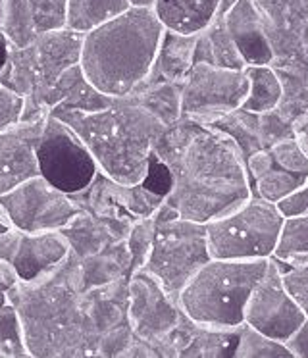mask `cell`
Instances as JSON below:
<instances>
[{
  "mask_svg": "<svg viewBox=\"0 0 308 358\" xmlns=\"http://www.w3.org/2000/svg\"><path fill=\"white\" fill-rule=\"evenodd\" d=\"M246 94L245 70L197 62L181 83V117L212 125L241 108Z\"/></svg>",
  "mask_w": 308,
  "mask_h": 358,
  "instance_id": "obj_9",
  "label": "cell"
},
{
  "mask_svg": "<svg viewBox=\"0 0 308 358\" xmlns=\"http://www.w3.org/2000/svg\"><path fill=\"white\" fill-rule=\"evenodd\" d=\"M277 166L293 173L308 176V137L304 133L295 131L291 137L277 141L268 148Z\"/></svg>",
  "mask_w": 308,
  "mask_h": 358,
  "instance_id": "obj_31",
  "label": "cell"
},
{
  "mask_svg": "<svg viewBox=\"0 0 308 358\" xmlns=\"http://www.w3.org/2000/svg\"><path fill=\"white\" fill-rule=\"evenodd\" d=\"M0 355L2 358L29 357L22 322L10 301L0 306Z\"/></svg>",
  "mask_w": 308,
  "mask_h": 358,
  "instance_id": "obj_32",
  "label": "cell"
},
{
  "mask_svg": "<svg viewBox=\"0 0 308 358\" xmlns=\"http://www.w3.org/2000/svg\"><path fill=\"white\" fill-rule=\"evenodd\" d=\"M307 314L302 312L291 293L287 291L281 278V266L276 258H268L266 272L254 285L245 306V324L262 334L287 343Z\"/></svg>",
  "mask_w": 308,
  "mask_h": 358,
  "instance_id": "obj_13",
  "label": "cell"
},
{
  "mask_svg": "<svg viewBox=\"0 0 308 358\" xmlns=\"http://www.w3.org/2000/svg\"><path fill=\"white\" fill-rule=\"evenodd\" d=\"M154 0H131V6H148L153 8Z\"/></svg>",
  "mask_w": 308,
  "mask_h": 358,
  "instance_id": "obj_40",
  "label": "cell"
},
{
  "mask_svg": "<svg viewBox=\"0 0 308 358\" xmlns=\"http://www.w3.org/2000/svg\"><path fill=\"white\" fill-rule=\"evenodd\" d=\"M8 50H10V41L6 39V35L0 31V71L4 68V64L8 60Z\"/></svg>",
  "mask_w": 308,
  "mask_h": 358,
  "instance_id": "obj_39",
  "label": "cell"
},
{
  "mask_svg": "<svg viewBox=\"0 0 308 358\" xmlns=\"http://www.w3.org/2000/svg\"><path fill=\"white\" fill-rule=\"evenodd\" d=\"M156 234V220L153 216L148 218H139L133 222V226L127 235V249L131 255V273L141 270L145 266L146 258L150 255Z\"/></svg>",
  "mask_w": 308,
  "mask_h": 358,
  "instance_id": "obj_33",
  "label": "cell"
},
{
  "mask_svg": "<svg viewBox=\"0 0 308 358\" xmlns=\"http://www.w3.org/2000/svg\"><path fill=\"white\" fill-rule=\"evenodd\" d=\"M127 318L133 334L148 343L156 357H169V341L185 312L177 299L169 295L145 270L130 275V306Z\"/></svg>",
  "mask_w": 308,
  "mask_h": 358,
  "instance_id": "obj_11",
  "label": "cell"
},
{
  "mask_svg": "<svg viewBox=\"0 0 308 358\" xmlns=\"http://www.w3.org/2000/svg\"><path fill=\"white\" fill-rule=\"evenodd\" d=\"M164 25L148 6H131L83 35L79 66L100 93L123 96L153 68Z\"/></svg>",
  "mask_w": 308,
  "mask_h": 358,
  "instance_id": "obj_3",
  "label": "cell"
},
{
  "mask_svg": "<svg viewBox=\"0 0 308 358\" xmlns=\"http://www.w3.org/2000/svg\"><path fill=\"white\" fill-rule=\"evenodd\" d=\"M220 8V0H154L153 10L164 29L195 35L206 29Z\"/></svg>",
  "mask_w": 308,
  "mask_h": 358,
  "instance_id": "obj_22",
  "label": "cell"
},
{
  "mask_svg": "<svg viewBox=\"0 0 308 358\" xmlns=\"http://www.w3.org/2000/svg\"><path fill=\"white\" fill-rule=\"evenodd\" d=\"M0 358H2V355H0Z\"/></svg>",
  "mask_w": 308,
  "mask_h": 358,
  "instance_id": "obj_44",
  "label": "cell"
},
{
  "mask_svg": "<svg viewBox=\"0 0 308 358\" xmlns=\"http://www.w3.org/2000/svg\"><path fill=\"white\" fill-rule=\"evenodd\" d=\"M284 216L277 204L251 196L237 208L206 222L212 258L258 260L274 257Z\"/></svg>",
  "mask_w": 308,
  "mask_h": 358,
  "instance_id": "obj_6",
  "label": "cell"
},
{
  "mask_svg": "<svg viewBox=\"0 0 308 358\" xmlns=\"http://www.w3.org/2000/svg\"><path fill=\"white\" fill-rule=\"evenodd\" d=\"M274 258L279 264H291L308 258V214L284 220Z\"/></svg>",
  "mask_w": 308,
  "mask_h": 358,
  "instance_id": "obj_29",
  "label": "cell"
},
{
  "mask_svg": "<svg viewBox=\"0 0 308 358\" xmlns=\"http://www.w3.org/2000/svg\"><path fill=\"white\" fill-rule=\"evenodd\" d=\"M54 117H60L79 135L99 171L125 185H137L145 179L154 143L166 127L127 94L115 96L99 112H64Z\"/></svg>",
  "mask_w": 308,
  "mask_h": 358,
  "instance_id": "obj_4",
  "label": "cell"
},
{
  "mask_svg": "<svg viewBox=\"0 0 308 358\" xmlns=\"http://www.w3.org/2000/svg\"><path fill=\"white\" fill-rule=\"evenodd\" d=\"M287 347L291 349L293 357L308 358V316L300 324L299 329L295 331V335L287 341Z\"/></svg>",
  "mask_w": 308,
  "mask_h": 358,
  "instance_id": "obj_38",
  "label": "cell"
},
{
  "mask_svg": "<svg viewBox=\"0 0 308 358\" xmlns=\"http://www.w3.org/2000/svg\"><path fill=\"white\" fill-rule=\"evenodd\" d=\"M25 96L15 93L10 87L0 85V131L14 127L22 122Z\"/></svg>",
  "mask_w": 308,
  "mask_h": 358,
  "instance_id": "obj_35",
  "label": "cell"
},
{
  "mask_svg": "<svg viewBox=\"0 0 308 358\" xmlns=\"http://www.w3.org/2000/svg\"><path fill=\"white\" fill-rule=\"evenodd\" d=\"M69 252L60 229L29 234L10 227L0 234V258L14 266L20 280L29 281L58 266Z\"/></svg>",
  "mask_w": 308,
  "mask_h": 358,
  "instance_id": "obj_16",
  "label": "cell"
},
{
  "mask_svg": "<svg viewBox=\"0 0 308 358\" xmlns=\"http://www.w3.org/2000/svg\"><path fill=\"white\" fill-rule=\"evenodd\" d=\"M77 204L100 220L133 224L139 218H148L164 203V196L154 193L143 183L125 185L99 171L91 185L76 193Z\"/></svg>",
  "mask_w": 308,
  "mask_h": 358,
  "instance_id": "obj_14",
  "label": "cell"
},
{
  "mask_svg": "<svg viewBox=\"0 0 308 358\" xmlns=\"http://www.w3.org/2000/svg\"><path fill=\"white\" fill-rule=\"evenodd\" d=\"M245 164L253 195L274 204L285 199L308 178L307 173H293L277 166L266 147L253 152Z\"/></svg>",
  "mask_w": 308,
  "mask_h": 358,
  "instance_id": "obj_20",
  "label": "cell"
},
{
  "mask_svg": "<svg viewBox=\"0 0 308 358\" xmlns=\"http://www.w3.org/2000/svg\"><path fill=\"white\" fill-rule=\"evenodd\" d=\"M6 229H10V227L2 226V224H0V234H2V231H6Z\"/></svg>",
  "mask_w": 308,
  "mask_h": 358,
  "instance_id": "obj_43",
  "label": "cell"
},
{
  "mask_svg": "<svg viewBox=\"0 0 308 358\" xmlns=\"http://www.w3.org/2000/svg\"><path fill=\"white\" fill-rule=\"evenodd\" d=\"M210 258L206 224L177 216L156 222L153 249L141 270L150 273L169 295L177 299Z\"/></svg>",
  "mask_w": 308,
  "mask_h": 358,
  "instance_id": "obj_8",
  "label": "cell"
},
{
  "mask_svg": "<svg viewBox=\"0 0 308 358\" xmlns=\"http://www.w3.org/2000/svg\"><path fill=\"white\" fill-rule=\"evenodd\" d=\"M223 22L241 50V56L245 58L246 66L272 62L274 52L262 31L253 0H237L233 8H230V12L223 16Z\"/></svg>",
  "mask_w": 308,
  "mask_h": 358,
  "instance_id": "obj_19",
  "label": "cell"
},
{
  "mask_svg": "<svg viewBox=\"0 0 308 358\" xmlns=\"http://www.w3.org/2000/svg\"><path fill=\"white\" fill-rule=\"evenodd\" d=\"M48 117L35 122H20L0 131V195L18 187L27 179L41 176L37 145Z\"/></svg>",
  "mask_w": 308,
  "mask_h": 358,
  "instance_id": "obj_17",
  "label": "cell"
},
{
  "mask_svg": "<svg viewBox=\"0 0 308 358\" xmlns=\"http://www.w3.org/2000/svg\"><path fill=\"white\" fill-rule=\"evenodd\" d=\"M277 208H279L284 218L308 214V178L295 191H291L285 199H281L277 203Z\"/></svg>",
  "mask_w": 308,
  "mask_h": 358,
  "instance_id": "obj_36",
  "label": "cell"
},
{
  "mask_svg": "<svg viewBox=\"0 0 308 358\" xmlns=\"http://www.w3.org/2000/svg\"><path fill=\"white\" fill-rule=\"evenodd\" d=\"M293 352L287 343L277 341L262 334L248 324L239 326V339L235 347V358H291Z\"/></svg>",
  "mask_w": 308,
  "mask_h": 358,
  "instance_id": "obj_30",
  "label": "cell"
},
{
  "mask_svg": "<svg viewBox=\"0 0 308 358\" xmlns=\"http://www.w3.org/2000/svg\"><path fill=\"white\" fill-rule=\"evenodd\" d=\"M0 203L4 204L14 227L29 234L62 229L81 210L76 196L54 187L43 176L10 189L0 195Z\"/></svg>",
  "mask_w": 308,
  "mask_h": 358,
  "instance_id": "obj_12",
  "label": "cell"
},
{
  "mask_svg": "<svg viewBox=\"0 0 308 358\" xmlns=\"http://www.w3.org/2000/svg\"><path fill=\"white\" fill-rule=\"evenodd\" d=\"M83 33L68 27L37 35L25 47L10 43L8 60L0 71V83L22 96L54 85L60 76L81 60Z\"/></svg>",
  "mask_w": 308,
  "mask_h": 358,
  "instance_id": "obj_7",
  "label": "cell"
},
{
  "mask_svg": "<svg viewBox=\"0 0 308 358\" xmlns=\"http://www.w3.org/2000/svg\"><path fill=\"white\" fill-rule=\"evenodd\" d=\"M212 125L227 133L231 139L237 143L241 152L245 156V160L253 152L262 148L260 114H253V112H248L245 108H237L235 112L223 116L222 120H218Z\"/></svg>",
  "mask_w": 308,
  "mask_h": 358,
  "instance_id": "obj_28",
  "label": "cell"
},
{
  "mask_svg": "<svg viewBox=\"0 0 308 358\" xmlns=\"http://www.w3.org/2000/svg\"><path fill=\"white\" fill-rule=\"evenodd\" d=\"M268 258H210L177 296L181 310L200 326L233 329L245 322V306Z\"/></svg>",
  "mask_w": 308,
  "mask_h": 358,
  "instance_id": "obj_5",
  "label": "cell"
},
{
  "mask_svg": "<svg viewBox=\"0 0 308 358\" xmlns=\"http://www.w3.org/2000/svg\"><path fill=\"white\" fill-rule=\"evenodd\" d=\"M297 131L304 133V135H307V137H308V117H307V120H304V122H300V127H299V129H297Z\"/></svg>",
  "mask_w": 308,
  "mask_h": 358,
  "instance_id": "obj_41",
  "label": "cell"
},
{
  "mask_svg": "<svg viewBox=\"0 0 308 358\" xmlns=\"http://www.w3.org/2000/svg\"><path fill=\"white\" fill-rule=\"evenodd\" d=\"M130 8L131 0H68L66 27L85 35Z\"/></svg>",
  "mask_w": 308,
  "mask_h": 358,
  "instance_id": "obj_25",
  "label": "cell"
},
{
  "mask_svg": "<svg viewBox=\"0 0 308 358\" xmlns=\"http://www.w3.org/2000/svg\"><path fill=\"white\" fill-rule=\"evenodd\" d=\"M245 71L248 78V94L241 108L264 116L279 104L284 96V85L270 64L246 66Z\"/></svg>",
  "mask_w": 308,
  "mask_h": 358,
  "instance_id": "obj_26",
  "label": "cell"
},
{
  "mask_svg": "<svg viewBox=\"0 0 308 358\" xmlns=\"http://www.w3.org/2000/svg\"><path fill=\"white\" fill-rule=\"evenodd\" d=\"M279 266H281V278H284L285 287L308 316V258Z\"/></svg>",
  "mask_w": 308,
  "mask_h": 358,
  "instance_id": "obj_34",
  "label": "cell"
},
{
  "mask_svg": "<svg viewBox=\"0 0 308 358\" xmlns=\"http://www.w3.org/2000/svg\"><path fill=\"white\" fill-rule=\"evenodd\" d=\"M239 327L222 329L197 324L191 339L179 357L183 358H235Z\"/></svg>",
  "mask_w": 308,
  "mask_h": 358,
  "instance_id": "obj_27",
  "label": "cell"
},
{
  "mask_svg": "<svg viewBox=\"0 0 308 358\" xmlns=\"http://www.w3.org/2000/svg\"><path fill=\"white\" fill-rule=\"evenodd\" d=\"M0 85H2V83H0Z\"/></svg>",
  "mask_w": 308,
  "mask_h": 358,
  "instance_id": "obj_45",
  "label": "cell"
},
{
  "mask_svg": "<svg viewBox=\"0 0 308 358\" xmlns=\"http://www.w3.org/2000/svg\"><path fill=\"white\" fill-rule=\"evenodd\" d=\"M127 96L154 114L164 125L174 124L181 117V85L164 81H143L127 93Z\"/></svg>",
  "mask_w": 308,
  "mask_h": 358,
  "instance_id": "obj_24",
  "label": "cell"
},
{
  "mask_svg": "<svg viewBox=\"0 0 308 358\" xmlns=\"http://www.w3.org/2000/svg\"><path fill=\"white\" fill-rule=\"evenodd\" d=\"M2 24H4V0H0V31H2Z\"/></svg>",
  "mask_w": 308,
  "mask_h": 358,
  "instance_id": "obj_42",
  "label": "cell"
},
{
  "mask_svg": "<svg viewBox=\"0 0 308 358\" xmlns=\"http://www.w3.org/2000/svg\"><path fill=\"white\" fill-rule=\"evenodd\" d=\"M206 62L222 68H233V70H245L246 62L241 56V50L231 37L227 25L223 22V16L216 14L206 29L199 33L197 48H195V64Z\"/></svg>",
  "mask_w": 308,
  "mask_h": 358,
  "instance_id": "obj_23",
  "label": "cell"
},
{
  "mask_svg": "<svg viewBox=\"0 0 308 358\" xmlns=\"http://www.w3.org/2000/svg\"><path fill=\"white\" fill-rule=\"evenodd\" d=\"M20 280V275L15 272V268L6 260L0 258V306L8 303V293Z\"/></svg>",
  "mask_w": 308,
  "mask_h": 358,
  "instance_id": "obj_37",
  "label": "cell"
},
{
  "mask_svg": "<svg viewBox=\"0 0 308 358\" xmlns=\"http://www.w3.org/2000/svg\"><path fill=\"white\" fill-rule=\"evenodd\" d=\"M37 160L41 176L69 195L85 191L99 173V166L79 135L54 116L46 120L37 145Z\"/></svg>",
  "mask_w": 308,
  "mask_h": 358,
  "instance_id": "obj_10",
  "label": "cell"
},
{
  "mask_svg": "<svg viewBox=\"0 0 308 358\" xmlns=\"http://www.w3.org/2000/svg\"><path fill=\"white\" fill-rule=\"evenodd\" d=\"M115 96L100 93L76 64L60 76L54 85L25 96L22 122H35L64 112H99L108 108Z\"/></svg>",
  "mask_w": 308,
  "mask_h": 358,
  "instance_id": "obj_15",
  "label": "cell"
},
{
  "mask_svg": "<svg viewBox=\"0 0 308 358\" xmlns=\"http://www.w3.org/2000/svg\"><path fill=\"white\" fill-rule=\"evenodd\" d=\"M68 0H4L2 33L15 47H25L37 35L66 27Z\"/></svg>",
  "mask_w": 308,
  "mask_h": 358,
  "instance_id": "obj_18",
  "label": "cell"
},
{
  "mask_svg": "<svg viewBox=\"0 0 308 358\" xmlns=\"http://www.w3.org/2000/svg\"><path fill=\"white\" fill-rule=\"evenodd\" d=\"M199 33L183 35V33L164 29L160 47L154 58L150 73L145 81H164V83H176L181 85L187 73L195 66V48H197Z\"/></svg>",
  "mask_w": 308,
  "mask_h": 358,
  "instance_id": "obj_21",
  "label": "cell"
},
{
  "mask_svg": "<svg viewBox=\"0 0 308 358\" xmlns=\"http://www.w3.org/2000/svg\"><path fill=\"white\" fill-rule=\"evenodd\" d=\"M33 358H92L97 339L85 306L81 264L69 249L60 264L35 280H18L8 293Z\"/></svg>",
  "mask_w": 308,
  "mask_h": 358,
  "instance_id": "obj_2",
  "label": "cell"
},
{
  "mask_svg": "<svg viewBox=\"0 0 308 358\" xmlns=\"http://www.w3.org/2000/svg\"><path fill=\"white\" fill-rule=\"evenodd\" d=\"M154 155L172 173L164 201L181 218L206 224L253 196L245 156L216 125L179 117L158 135Z\"/></svg>",
  "mask_w": 308,
  "mask_h": 358,
  "instance_id": "obj_1",
  "label": "cell"
}]
</instances>
